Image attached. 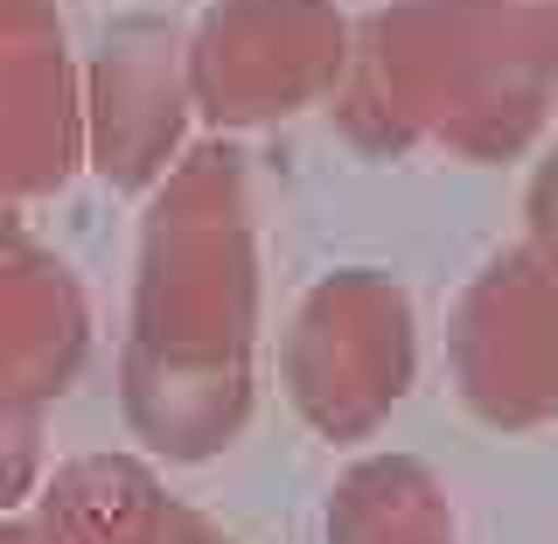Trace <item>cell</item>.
Segmentation results:
<instances>
[{"instance_id": "7a4b0ae2", "label": "cell", "mask_w": 558, "mask_h": 544, "mask_svg": "<svg viewBox=\"0 0 558 544\" xmlns=\"http://www.w3.org/2000/svg\"><path fill=\"white\" fill-rule=\"evenodd\" d=\"M558 92V43L517 0H391L349 35L336 119L349 147L405 154L418 140L510 161Z\"/></svg>"}, {"instance_id": "277c9868", "label": "cell", "mask_w": 558, "mask_h": 544, "mask_svg": "<svg viewBox=\"0 0 558 544\" xmlns=\"http://www.w3.org/2000/svg\"><path fill=\"white\" fill-rule=\"evenodd\" d=\"M349 22L336 0H217L182 35L189 112L244 133L322 105L342 84Z\"/></svg>"}, {"instance_id": "9c48e42d", "label": "cell", "mask_w": 558, "mask_h": 544, "mask_svg": "<svg viewBox=\"0 0 558 544\" xmlns=\"http://www.w3.org/2000/svg\"><path fill=\"white\" fill-rule=\"evenodd\" d=\"M35 523H43L49 544H223L133 454H77V461H63L57 482L43 488Z\"/></svg>"}, {"instance_id": "52a82bcc", "label": "cell", "mask_w": 558, "mask_h": 544, "mask_svg": "<svg viewBox=\"0 0 558 544\" xmlns=\"http://www.w3.org/2000/svg\"><path fill=\"white\" fill-rule=\"evenodd\" d=\"M84 161V98L57 0H0V203H28Z\"/></svg>"}, {"instance_id": "6da1fadb", "label": "cell", "mask_w": 558, "mask_h": 544, "mask_svg": "<svg viewBox=\"0 0 558 544\" xmlns=\"http://www.w3.org/2000/svg\"><path fill=\"white\" fill-rule=\"evenodd\" d=\"M258 238L231 147L182 154L140 217L133 322L119 349L126 426L168 461H209L252 419Z\"/></svg>"}, {"instance_id": "3957f363", "label": "cell", "mask_w": 558, "mask_h": 544, "mask_svg": "<svg viewBox=\"0 0 558 544\" xmlns=\"http://www.w3.org/2000/svg\"><path fill=\"white\" fill-rule=\"evenodd\" d=\"M418 371V322L391 273L349 266L307 287L293 307V328L279 342V377H287L293 412L322 440H371Z\"/></svg>"}, {"instance_id": "5b68a950", "label": "cell", "mask_w": 558, "mask_h": 544, "mask_svg": "<svg viewBox=\"0 0 558 544\" xmlns=\"http://www.w3.org/2000/svg\"><path fill=\"white\" fill-rule=\"evenodd\" d=\"M447 363L461 406L496 433H531L558 412V266L517 244L468 279Z\"/></svg>"}, {"instance_id": "8992f818", "label": "cell", "mask_w": 558, "mask_h": 544, "mask_svg": "<svg viewBox=\"0 0 558 544\" xmlns=\"http://www.w3.org/2000/svg\"><path fill=\"white\" fill-rule=\"evenodd\" d=\"M84 154L119 196H147L182 161L189 70L182 28L168 14H119L84 70Z\"/></svg>"}, {"instance_id": "8fae6325", "label": "cell", "mask_w": 558, "mask_h": 544, "mask_svg": "<svg viewBox=\"0 0 558 544\" xmlns=\"http://www.w3.org/2000/svg\"><path fill=\"white\" fill-rule=\"evenodd\" d=\"M35 475H43V406L0 384V517L28 503Z\"/></svg>"}, {"instance_id": "ba28073f", "label": "cell", "mask_w": 558, "mask_h": 544, "mask_svg": "<svg viewBox=\"0 0 558 544\" xmlns=\"http://www.w3.org/2000/svg\"><path fill=\"white\" fill-rule=\"evenodd\" d=\"M84 349L92 307L77 273L14 217V203H0V384L49 406L84 371Z\"/></svg>"}, {"instance_id": "4fadbf2b", "label": "cell", "mask_w": 558, "mask_h": 544, "mask_svg": "<svg viewBox=\"0 0 558 544\" xmlns=\"http://www.w3.org/2000/svg\"><path fill=\"white\" fill-rule=\"evenodd\" d=\"M0 544H49L35 517H0Z\"/></svg>"}, {"instance_id": "30bf717a", "label": "cell", "mask_w": 558, "mask_h": 544, "mask_svg": "<svg viewBox=\"0 0 558 544\" xmlns=\"http://www.w3.org/2000/svg\"><path fill=\"white\" fill-rule=\"evenodd\" d=\"M328 544H453V510L426 461L371 454L328 496Z\"/></svg>"}, {"instance_id": "7c38bea8", "label": "cell", "mask_w": 558, "mask_h": 544, "mask_svg": "<svg viewBox=\"0 0 558 544\" xmlns=\"http://www.w3.org/2000/svg\"><path fill=\"white\" fill-rule=\"evenodd\" d=\"M523 217H531V252L558 266V147L537 161L531 174V196H523Z\"/></svg>"}]
</instances>
